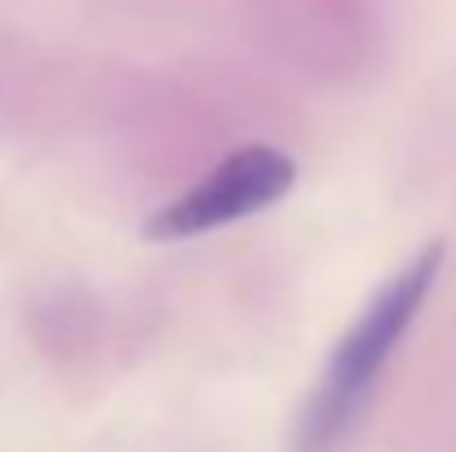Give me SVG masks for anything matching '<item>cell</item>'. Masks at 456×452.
Listing matches in <instances>:
<instances>
[{
  "instance_id": "obj_1",
  "label": "cell",
  "mask_w": 456,
  "mask_h": 452,
  "mask_svg": "<svg viewBox=\"0 0 456 452\" xmlns=\"http://www.w3.org/2000/svg\"><path fill=\"white\" fill-rule=\"evenodd\" d=\"M444 262H448V244L430 240L359 310L350 333L337 341L319 386L302 404V417H297V431H293L297 452H332L354 431V422L363 417V408L377 390V377L386 373L395 346L408 337L412 319L421 315L426 298L435 293Z\"/></svg>"
},
{
  "instance_id": "obj_2",
  "label": "cell",
  "mask_w": 456,
  "mask_h": 452,
  "mask_svg": "<svg viewBox=\"0 0 456 452\" xmlns=\"http://www.w3.org/2000/svg\"><path fill=\"white\" fill-rule=\"evenodd\" d=\"M293 182H297L293 155H284L275 147H244L235 155H226L191 191L159 204L147 218L142 235L151 244H182V240L222 231L240 218H253V213L280 204L293 191Z\"/></svg>"
}]
</instances>
